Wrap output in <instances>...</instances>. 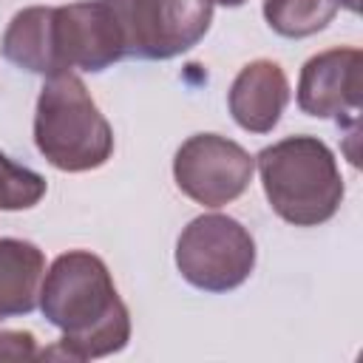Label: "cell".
<instances>
[{
	"label": "cell",
	"mask_w": 363,
	"mask_h": 363,
	"mask_svg": "<svg viewBox=\"0 0 363 363\" xmlns=\"http://www.w3.org/2000/svg\"><path fill=\"white\" fill-rule=\"evenodd\" d=\"M37 306L62 337L43 357L68 360L105 357L130 340V315L122 303L105 261L85 250L62 252L40 284Z\"/></svg>",
	"instance_id": "6da1fadb"
},
{
	"label": "cell",
	"mask_w": 363,
	"mask_h": 363,
	"mask_svg": "<svg viewBox=\"0 0 363 363\" xmlns=\"http://www.w3.org/2000/svg\"><path fill=\"white\" fill-rule=\"evenodd\" d=\"M269 207L295 227L329 221L343 201L332 150L315 136H286L255 156Z\"/></svg>",
	"instance_id": "7a4b0ae2"
},
{
	"label": "cell",
	"mask_w": 363,
	"mask_h": 363,
	"mask_svg": "<svg viewBox=\"0 0 363 363\" xmlns=\"http://www.w3.org/2000/svg\"><path fill=\"white\" fill-rule=\"evenodd\" d=\"M37 150L65 173L102 167L113 153V130L74 71L48 77L34 113Z\"/></svg>",
	"instance_id": "3957f363"
},
{
	"label": "cell",
	"mask_w": 363,
	"mask_h": 363,
	"mask_svg": "<svg viewBox=\"0 0 363 363\" xmlns=\"http://www.w3.org/2000/svg\"><path fill=\"white\" fill-rule=\"evenodd\" d=\"M176 267L187 284L204 292H230L250 278L255 267V241L235 218L207 213L182 230L176 241Z\"/></svg>",
	"instance_id": "277c9868"
},
{
	"label": "cell",
	"mask_w": 363,
	"mask_h": 363,
	"mask_svg": "<svg viewBox=\"0 0 363 363\" xmlns=\"http://www.w3.org/2000/svg\"><path fill=\"white\" fill-rule=\"evenodd\" d=\"M54 43L62 71H105L128 57L125 0H79L54 9Z\"/></svg>",
	"instance_id": "5b68a950"
},
{
	"label": "cell",
	"mask_w": 363,
	"mask_h": 363,
	"mask_svg": "<svg viewBox=\"0 0 363 363\" xmlns=\"http://www.w3.org/2000/svg\"><path fill=\"white\" fill-rule=\"evenodd\" d=\"M255 159L233 139L218 133L190 136L173 159V176L184 196L204 207L235 201L252 182Z\"/></svg>",
	"instance_id": "8992f818"
},
{
	"label": "cell",
	"mask_w": 363,
	"mask_h": 363,
	"mask_svg": "<svg viewBox=\"0 0 363 363\" xmlns=\"http://www.w3.org/2000/svg\"><path fill=\"white\" fill-rule=\"evenodd\" d=\"M213 0H125L128 57L170 60L210 28Z\"/></svg>",
	"instance_id": "52a82bcc"
},
{
	"label": "cell",
	"mask_w": 363,
	"mask_h": 363,
	"mask_svg": "<svg viewBox=\"0 0 363 363\" xmlns=\"http://www.w3.org/2000/svg\"><path fill=\"white\" fill-rule=\"evenodd\" d=\"M360 68L357 48H329L306 60L298 79V108L318 119H346L360 111Z\"/></svg>",
	"instance_id": "ba28073f"
},
{
	"label": "cell",
	"mask_w": 363,
	"mask_h": 363,
	"mask_svg": "<svg viewBox=\"0 0 363 363\" xmlns=\"http://www.w3.org/2000/svg\"><path fill=\"white\" fill-rule=\"evenodd\" d=\"M230 113L233 119L250 133H269L286 102H289V82L278 62L272 60H252L247 62L230 85Z\"/></svg>",
	"instance_id": "9c48e42d"
},
{
	"label": "cell",
	"mask_w": 363,
	"mask_h": 363,
	"mask_svg": "<svg viewBox=\"0 0 363 363\" xmlns=\"http://www.w3.org/2000/svg\"><path fill=\"white\" fill-rule=\"evenodd\" d=\"M3 57L31 74H43V77L62 74L54 43V9L31 6L17 11L3 34Z\"/></svg>",
	"instance_id": "30bf717a"
},
{
	"label": "cell",
	"mask_w": 363,
	"mask_h": 363,
	"mask_svg": "<svg viewBox=\"0 0 363 363\" xmlns=\"http://www.w3.org/2000/svg\"><path fill=\"white\" fill-rule=\"evenodd\" d=\"M45 258L37 244L23 238H0V320L28 315L40 301Z\"/></svg>",
	"instance_id": "8fae6325"
},
{
	"label": "cell",
	"mask_w": 363,
	"mask_h": 363,
	"mask_svg": "<svg viewBox=\"0 0 363 363\" xmlns=\"http://www.w3.org/2000/svg\"><path fill=\"white\" fill-rule=\"evenodd\" d=\"M340 0H264V17L281 37H309L332 23Z\"/></svg>",
	"instance_id": "7c38bea8"
},
{
	"label": "cell",
	"mask_w": 363,
	"mask_h": 363,
	"mask_svg": "<svg viewBox=\"0 0 363 363\" xmlns=\"http://www.w3.org/2000/svg\"><path fill=\"white\" fill-rule=\"evenodd\" d=\"M45 196V179L0 153V210H28Z\"/></svg>",
	"instance_id": "4fadbf2b"
},
{
	"label": "cell",
	"mask_w": 363,
	"mask_h": 363,
	"mask_svg": "<svg viewBox=\"0 0 363 363\" xmlns=\"http://www.w3.org/2000/svg\"><path fill=\"white\" fill-rule=\"evenodd\" d=\"M37 357V340L31 332H0V360H34Z\"/></svg>",
	"instance_id": "5bb4252c"
},
{
	"label": "cell",
	"mask_w": 363,
	"mask_h": 363,
	"mask_svg": "<svg viewBox=\"0 0 363 363\" xmlns=\"http://www.w3.org/2000/svg\"><path fill=\"white\" fill-rule=\"evenodd\" d=\"M213 3H221V6H241L244 0H213Z\"/></svg>",
	"instance_id": "9a60e30c"
},
{
	"label": "cell",
	"mask_w": 363,
	"mask_h": 363,
	"mask_svg": "<svg viewBox=\"0 0 363 363\" xmlns=\"http://www.w3.org/2000/svg\"><path fill=\"white\" fill-rule=\"evenodd\" d=\"M346 9H352V11H357V0H340Z\"/></svg>",
	"instance_id": "2e32d148"
}]
</instances>
